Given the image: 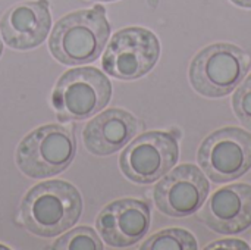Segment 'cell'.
Listing matches in <instances>:
<instances>
[{
	"label": "cell",
	"mask_w": 251,
	"mask_h": 250,
	"mask_svg": "<svg viewBox=\"0 0 251 250\" xmlns=\"http://www.w3.org/2000/svg\"><path fill=\"white\" fill-rule=\"evenodd\" d=\"M200 218L219 234L246 231L251 227V186L243 183L219 189L201 209Z\"/></svg>",
	"instance_id": "obj_11"
},
{
	"label": "cell",
	"mask_w": 251,
	"mask_h": 250,
	"mask_svg": "<svg viewBox=\"0 0 251 250\" xmlns=\"http://www.w3.org/2000/svg\"><path fill=\"white\" fill-rule=\"evenodd\" d=\"M51 25L47 0L25 1L10 7L0 21V32L7 46L28 50L40 46Z\"/></svg>",
	"instance_id": "obj_12"
},
{
	"label": "cell",
	"mask_w": 251,
	"mask_h": 250,
	"mask_svg": "<svg viewBox=\"0 0 251 250\" xmlns=\"http://www.w3.org/2000/svg\"><path fill=\"white\" fill-rule=\"evenodd\" d=\"M100 1H113V0H100Z\"/></svg>",
	"instance_id": "obj_20"
},
{
	"label": "cell",
	"mask_w": 251,
	"mask_h": 250,
	"mask_svg": "<svg viewBox=\"0 0 251 250\" xmlns=\"http://www.w3.org/2000/svg\"><path fill=\"white\" fill-rule=\"evenodd\" d=\"M197 161L213 183L243 177L251 169V133L237 127L213 131L200 144Z\"/></svg>",
	"instance_id": "obj_6"
},
{
	"label": "cell",
	"mask_w": 251,
	"mask_h": 250,
	"mask_svg": "<svg viewBox=\"0 0 251 250\" xmlns=\"http://www.w3.org/2000/svg\"><path fill=\"white\" fill-rule=\"evenodd\" d=\"M160 56V43L147 28L129 27L119 29L106 47L101 59L103 69L124 81L149 74Z\"/></svg>",
	"instance_id": "obj_7"
},
{
	"label": "cell",
	"mask_w": 251,
	"mask_h": 250,
	"mask_svg": "<svg viewBox=\"0 0 251 250\" xmlns=\"http://www.w3.org/2000/svg\"><path fill=\"white\" fill-rule=\"evenodd\" d=\"M96 225L109 246L129 248L147 234L150 228V206L138 199L115 200L103 208Z\"/></svg>",
	"instance_id": "obj_10"
},
{
	"label": "cell",
	"mask_w": 251,
	"mask_h": 250,
	"mask_svg": "<svg viewBox=\"0 0 251 250\" xmlns=\"http://www.w3.org/2000/svg\"><path fill=\"white\" fill-rule=\"evenodd\" d=\"M137 118L128 111L112 108L94 116L82 131L85 149L96 156H109L124 149L138 131Z\"/></svg>",
	"instance_id": "obj_13"
},
{
	"label": "cell",
	"mask_w": 251,
	"mask_h": 250,
	"mask_svg": "<svg viewBox=\"0 0 251 250\" xmlns=\"http://www.w3.org/2000/svg\"><path fill=\"white\" fill-rule=\"evenodd\" d=\"M82 214V197L69 183L44 181L22 199L21 220L25 228L43 239L56 237L74 227Z\"/></svg>",
	"instance_id": "obj_1"
},
{
	"label": "cell",
	"mask_w": 251,
	"mask_h": 250,
	"mask_svg": "<svg viewBox=\"0 0 251 250\" xmlns=\"http://www.w3.org/2000/svg\"><path fill=\"white\" fill-rule=\"evenodd\" d=\"M232 108L237 118L251 130V75L243 80L232 96Z\"/></svg>",
	"instance_id": "obj_16"
},
{
	"label": "cell",
	"mask_w": 251,
	"mask_h": 250,
	"mask_svg": "<svg viewBox=\"0 0 251 250\" xmlns=\"http://www.w3.org/2000/svg\"><path fill=\"white\" fill-rule=\"evenodd\" d=\"M1 50H3V44H1V40H0V55H1Z\"/></svg>",
	"instance_id": "obj_19"
},
{
	"label": "cell",
	"mask_w": 251,
	"mask_h": 250,
	"mask_svg": "<svg viewBox=\"0 0 251 250\" xmlns=\"http://www.w3.org/2000/svg\"><path fill=\"white\" fill-rule=\"evenodd\" d=\"M75 153L74 134L59 124H49L24 137L16 149V165L26 177L41 180L65 171Z\"/></svg>",
	"instance_id": "obj_4"
},
{
	"label": "cell",
	"mask_w": 251,
	"mask_h": 250,
	"mask_svg": "<svg viewBox=\"0 0 251 250\" xmlns=\"http://www.w3.org/2000/svg\"><path fill=\"white\" fill-rule=\"evenodd\" d=\"M178 156V141L171 133L149 131L124 149L119 165L128 180L151 184L176 165Z\"/></svg>",
	"instance_id": "obj_8"
},
{
	"label": "cell",
	"mask_w": 251,
	"mask_h": 250,
	"mask_svg": "<svg viewBox=\"0 0 251 250\" xmlns=\"http://www.w3.org/2000/svg\"><path fill=\"white\" fill-rule=\"evenodd\" d=\"M112 97L109 78L96 68H74L66 71L51 94L53 106L62 121H82L106 108Z\"/></svg>",
	"instance_id": "obj_5"
},
{
	"label": "cell",
	"mask_w": 251,
	"mask_h": 250,
	"mask_svg": "<svg viewBox=\"0 0 251 250\" xmlns=\"http://www.w3.org/2000/svg\"><path fill=\"white\" fill-rule=\"evenodd\" d=\"M54 250H101L103 243L97 233L90 227H78L65 236L59 237L54 245Z\"/></svg>",
	"instance_id": "obj_15"
},
{
	"label": "cell",
	"mask_w": 251,
	"mask_h": 250,
	"mask_svg": "<svg viewBox=\"0 0 251 250\" xmlns=\"http://www.w3.org/2000/svg\"><path fill=\"white\" fill-rule=\"evenodd\" d=\"M209 192L210 184L206 174L196 165L184 164L163 175L154 187L153 197L162 214L184 218L203 206Z\"/></svg>",
	"instance_id": "obj_9"
},
{
	"label": "cell",
	"mask_w": 251,
	"mask_h": 250,
	"mask_svg": "<svg viewBox=\"0 0 251 250\" xmlns=\"http://www.w3.org/2000/svg\"><path fill=\"white\" fill-rule=\"evenodd\" d=\"M234 4L240 6V7H246V9H251V0H231Z\"/></svg>",
	"instance_id": "obj_18"
},
{
	"label": "cell",
	"mask_w": 251,
	"mask_h": 250,
	"mask_svg": "<svg viewBox=\"0 0 251 250\" xmlns=\"http://www.w3.org/2000/svg\"><path fill=\"white\" fill-rule=\"evenodd\" d=\"M218 248H224V249H244L249 250L250 246L243 242V240H237V239H231V240H218V242H213L212 245L206 246L204 249L212 250L218 249Z\"/></svg>",
	"instance_id": "obj_17"
},
{
	"label": "cell",
	"mask_w": 251,
	"mask_h": 250,
	"mask_svg": "<svg viewBox=\"0 0 251 250\" xmlns=\"http://www.w3.org/2000/svg\"><path fill=\"white\" fill-rule=\"evenodd\" d=\"M110 25L103 6L72 12L54 25L49 47L56 60L76 66L96 60L109 38Z\"/></svg>",
	"instance_id": "obj_2"
},
{
	"label": "cell",
	"mask_w": 251,
	"mask_h": 250,
	"mask_svg": "<svg viewBox=\"0 0 251 250\" xmlns=\"http://www.w3.org/2000/svg\"><path fill=\"white\" fill-rule=\"evenodd\" d=\"M251 55L231 43H216L201 49L190 65V83L204 97L232 93L250 71Z\"/></svg>",
	"instance_id": "obj_3"
},
{
	"label": "cell",
	"mask_w": 251,
	"mask_h": 250,
	"mask_svg": "<svg viewBox=\"0 0 251 250\" xmlns=\"http://www.w3.org/2000/svg\"><path fill=\"white\" fill-rule=\"evenodd\" d=\"M143 250H196V237L184 228H166L146 240Z\"/></svg>",
	"instance_id": "obj_14"
}]
</instances>
